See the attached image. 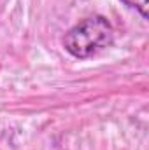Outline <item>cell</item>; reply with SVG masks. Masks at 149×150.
Here are the masks:
<instances>
[{
	"label": "cell",
	"instance_id": "obj_2",
	"mask_svg": "<svg viewBox=\"0 0 149 150\" xmlns=\"http://www.w3.org/2000/svg\"><path fill=\"white\" fill-rule=\"evenodd\" d=\"M125 5L135 9L144 19H148V12H149V0H121Z\"/></svg>",
	"mask_w": 149,
	"mask_h": 150
},
{
	"label": "cell",
	"instance_id": "obj_1",
	"mask_svg": "<svg viewBox=\"0 0 149 150\" xmlns=\"http://www.w3.org/2000/svg\"><path fill=\"white\" fill-rule=\"evenodd\" d=\"M114 40V28L104 16H91L74 28H70L63 37V47L69 54L77 59H88Z\"/></svg>",
	"mask_w": 149,
	"mask_h": 150
}]
</instances>
